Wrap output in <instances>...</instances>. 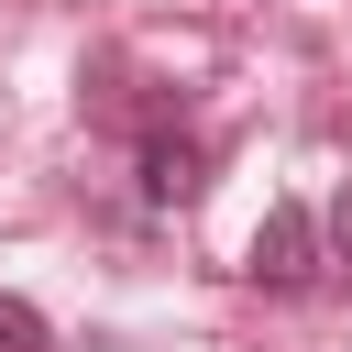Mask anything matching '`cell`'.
<instances>
[{
    "label": "cell",
    "mask_w": 352,
    "mask_h": 352,
    "mask_svg": "<svg viewBox=\"0 0 352 352\" xmlns=\"http://www.w3.org/2000/svg\"><path fill=\"white\" fill-rule=\"evenodd\" d=\"M242 275H253L264 297H297V286L319 275V220H308L297 198H275V209H264V231H253V253H242Z\"/></svg>",
    "instance_id": "obj_1"
},
{
    "label": "cell",
    "mask_w": 352,
    "mask_h": 352,
    "mask_svg": "<svg viewBox=\"0 0 352 352\" xmlns=\"http://www.w3.org/2000/svg\"><path fill=\"white\" fill-rule=\"evenodd\" d=\"M198 165H209V154H198L187 132H154V143H143V198H154V209H176V198H198V187H209Z\"/></svg>",
    "instance_id": "obj_2"
},
{
    "label": "cell",
    "mask_w": 352,
    "mask_h": 352,
    "mask_svg": "<svg viewBox=\"0 0 352 352\" xmlns=\"http://www.w3.org/2000/svg\"><path fill=\"white\" fill-rule=\"evenodd\" d=\"M0 352H55V330H44L22 297H0Z\"/></svg>",
    "instance_id": "obj_3"
},
{
    "label": "cell",
    "mask_w": 352,
    "mask_h": 352,
    "mask_svg": "<svg viewBox=\"0 0 352 352\" xmlns=\"http://www.w3.org/2000/svg\"><path fill=\"white\" fill-rule=\"evenodd\" d=\"M330 242H341V264H352V176H341V198H330Z\"/></svg>",
    "instance_id": "obj_4"
}]
</instances>
